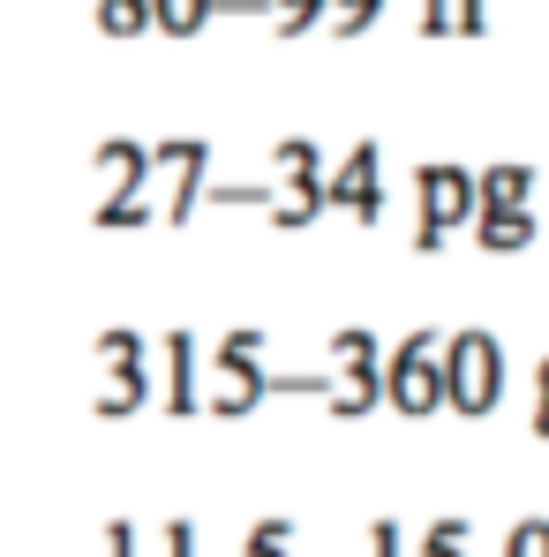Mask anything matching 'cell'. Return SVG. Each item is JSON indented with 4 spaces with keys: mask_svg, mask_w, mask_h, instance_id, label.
Here are the masks:
<instances>
[{
    "mask_svg": "<svg viewBox=\"0 0 549 557\" xmlns=\"http://www.w3.org/2000/svg\"><path fill=\"white\" fill-rule=\"evenodd\" d=\"M98 182H105V196H98L91 226H105V234H121V226H144V219H159V203H151V188H159V166H151V144H136V136H105L91 151Z\"/></svg>",
    "mask_w": 549,
    "mask_h": 557,
    "instance_id": "3",
    "label": "cell"
},
{
    "mask_svg": "<svg viewBox=\"0 0 549 557\" xmlns=\"http://www.w3.org/2000/svg\"><path fill=\"white\" fill-rule=\"evenodd\" d=\"M264 15H272V38H309L324 23V0H264Z\"/></svg>",
    "mask_w": 549,
    "mask_h": 557,
    "instance_id": "16",
    "label": "cell"
},
{
    "mask_svg": "<svg viewBox=\"0 0 549 557\" xmlns=\"http://www.w3.org/2000/svg\"><path fill=\"white\" fill-rule=\"evenodd\" d=\"M136 520H105V557H136Z\"/></svg>",
    "mask_w": 549,
    "mask_h": 557,
    "instance_id": "21",
    "label": "cell"
},
{
    "mask_svg": "<svg viewBox=\"0 0 549 557\" xmlns=\"http://www.w3.org/2000/svg\"><path fill=\"white\" fill-rule=\"evenodd\" d=\"M437 384H445V407L459 414H489L504 399V339L482 332V324H459L437 339Z\"/></svg>",
    "mask_w": 549,
    "mask_h": 557,
    "instance_id": "2",
    "label": "cell"
},
{
    "mask_svg": "<svg viewBox=\"0 0 549 557\" xmlns=\"http://www.w3.org/2000/svg\"><path fill=\"white\" fill-rule=\"evenodd\" d=\"M159 543H166V557H196V528H188V520H166Z\"/></svg>",
    "mask_w": 549,
    "mask_h": 557,
    "instance_id": "22",
    "label": "cell"
},
{
    "mask_svg": "<svg viewBox=\"0 0 549 557\" xmlns=\"http://www.w3.org/2000/svg\"><path fill=\"white\" fill-rule=\"evenodd\" d=\"M362 543H369L362 557H407V528H399V520H369Z\"/></svg>",
    "mask_w": 549,
    "mask_h": 557,
    "instance_id": "20",
    "label": "cell"
},
{
    "mask_svg": "<svg viewBox=\"0 0 549 557\" xmlns=\"http://www.w3.org/2000/svg\"><path fill=\"white\" fill-rule=\"evenodd\" d=\"M159 355H166V392H159V399H166L174 422H188L196 399H203V355H196V332H166Z\"/></svg>",
    "mask_w": 549,
    "mask_h": 557,
    "instance_id": "10",
    "label": "cell"
},
{
    "mask_svg": "<svg viewBox=\"0 0 549 557\" xmlns=\"http://www.w3.org/2000/svg\"><path fill=\"white\" fill-rule=\"evenodd\" d=\"M466 543H474V520L466 512H445V520L422 528V543H407V557H466Z\"/></svg>",
    "mask_w": 549,
    "mask_h": 557,
    "instance_id": "14",
    "label": "cell"
},
{
    "mask_svg": "<svg viewBox=\"0 0 549 557\" xmlns=\"http://www.w3.org/2000/svg\"><path fill=\"white\" fill-rule=\"evenodd\" d=\"M497 557H549V520H535V512H527V520H512V528H504V543H497Z\"/></svg>",
    "mask_w": 549,
    "mask_h": 557,
    "instance_id": "19",
    "label": "cell"
},
{
    "mask_svg": "<svg viewBox=\"0 0 549 557\" xmlns=\"http://www.w3.org/2000/svg\"><path fill=\"white\" fill-rule=\"evenodd\" d=\"M376 392H384V407L407 414V422L437 414V407H445V384H437V332H407L399 347H384Z\"/></svg>",
    "mask_w": 549,
    "mask_h": 557,
    "instance_id": "5",
    "label": "cell"
},
{
    "mask_svg": "<svg viewBox=\"0 0 549 557\" xmlns=\"http://www.w3.org/2000/svg\"><path fill=\"white\" fill-rule=\"evenodd\" d=\"M151 166H159V182H166V203H159V219H166V226H188V219L203 211L211 144H203V136H166V144H151Z\"/></svg>",
    "mask_w": 549,
    "mask_h": 557,
    "instance_id": "8",
    "label": "cell"
},
{
    "mask_svg": "<svg viewBox=\"0 0 549 557\" xmlns=\"http://www.w3.org/2000/svg\"><path fill=\"white\" fill-rule=\"evenodd\" d=\"M264 355H272V332H264V324H234V332L203 355V399H196V407L219 414V422L264 407V399H272V370H264Z\"/></svg>",
    "mask_w": 549,
    "mask_h": 557,
    "instance_id": "1",
    "label": "cell"
},
{
    "mask_svg": "<svg viewBox=\"0 0 549 557\" xmlns=\"http://www.w3.org/2000/svg\"><path fill=\"white\" fill-rule=\"evenodd\" d=\"M376 15H384V0H324V30L332 38H362Z\"/></svg>",
    "mask_w": 549,
    "mask_h": 557,
    "instance_id": "18",
    "label": "cell"
},
{
    "mask_svg": "<svg viewBox=\"0 0 549 557\" xmlns=\"http://www.w3.org/2000/svg\"><path fill=\"white\" fill-rule=\"evenodd\" d=\"M535 203V166L527 159H497L474 174V211H527Z\"/></svg>",
    "mask_w": 549,
    "mask_h": 557,
    "instance_id": "11",
    "label": "cell"
},
{
    "mask_svg": "<svg viewBox=\"0 0 549 557\" xmlns=\"http://www.w3.org/2000/svg\"><path fill=\"white\" fill-rule=\"evenodd\" d=\"M489 8L482 0H422V38H482Z\"/></svg>",
    "mask_w": 549,
    "mask_h": 557,
    "instance_id": "13",
    "label": "cell"
},
{
    "mask_svg": "<svg viewBox=\"0 0 549 557\" xmlns=\"http://www.w3.org/2000/svg\"><path fill=\"white\" fill-rule=\"evenodd\" d=\"M466 226H474V242H482L489 257H520V249L535 242V211H474Z\"/></svg>",
    "mask_w": 549,
    "mask_h": 557,
    "instance_id": "12",
    "label": "cell"
},
{
    "mask_svg": "<svg viewBox=\"0 0 549 557\" xmlns=\"http://www.w3.org/2000/svg\"><path fill=\"white\" fill-rule=\"evenodd\" d=\"M98 30L105 38H144L151 30V0H98Z\"/></svg>",
    "mask_w": 549,
    "mask_h": 557,
    "instance_id": "17",
    "label": "cell"
},
{
    "mask_svg": "<svg viewBox=\"0 0 549 557\" xmlns=\"http://www.w3.org/2000/svg\"><path fill=\"white\" fill-rule=\"evenodd\" d=\"M211 15H219V0H151V30H166V38H196Z\"/></svg>",
    "mask_w": 549,
    "mask_h": 557,
    "instance_id": "15",
    "label": "cell"
},
{
    "mask_svg": "<svg viewBox=\"0 0 549 557\" xmlns=\"http://www.w3.org/2000/svg\"><path fill=\"white\" fill-rule=\"evenodd\" d=\"M535 437H542V445H549V407H535Z\"/></svg>",
    "mask_w": 549,
    "mask_h": 557,
    "instance_id": "24",
    "label": "cell"
},
{
    "mask_svg": "<svg viewBox=\"0 0 549 557\" xmlns=\"http://www.w3.org/2000/svg\"><path fill=\"white\" fill-rule=\"evenodd\" d=\"M324 211H347L354 226L384 219V151H376V136H362L339 166H324Z\"/></svg>",
    "mask_w": 549,
    "mask_h": 557,
    "instance_id": "9",
    "label": "cell"
},
{
    "mask_svg": "<svg viewBox=\"0 0 549 557\" xmlns=\"http://www.w3.org/2000/svg\"><path fill=\"white\" fill-rule=\"evenodd\" d=\"M535 407H549V362L535 370Z\"/></svg>",
    "mask_w": 549,
    "mask_h": 557,
    "instance_id": "23",
    "label": "cell"
},
{
    "mask_svg": "<svg viewBox=\"0 0 549 557\" xmlns=\"http://www.w3.org/2000/svg\"><path fill=\"white\" fill-rule=\"evenodd\" d=\"M414 203H422V226H414V249H445V234L474 219V174L459 159H429L414 166Z\"/></svg>",
    "mask_w": 549,
    "mask_h": 557,
    "instance_id": "7",
    "label": "cell"
},
{
    "mask_svg": "<svg viewBox=\"0 0 549 557\" xmlns=\"http://www.w3.org/2000/svg\"><path fill=\"white\" fill-rule=\"evenodd\" d=\"M91 362H98V399L91 414L105 422H121V414H136V407H151V339L144 332H128V324H105L91 339Z\"/></svg>",
    "mask_w": 549,
    "mask_h": 557,
    "instance_id": "4",
    "label": "cell"
},
{
    "mask_svg": "<svg viewBox=\"0 0 549 557\" xmlns=\"http://www.w3.org/2000/svg\"><path fill=\"white\" fill-rule=\"evenodd\" d=\"M272 226H316L324 219V159H316V144L309 136H286V144H272Z\"/></svg>",
    "mask_w": 549,
    "mask_h": 557,
    "instance_id": "6",
    "label": "cell"
}]
</instances>
